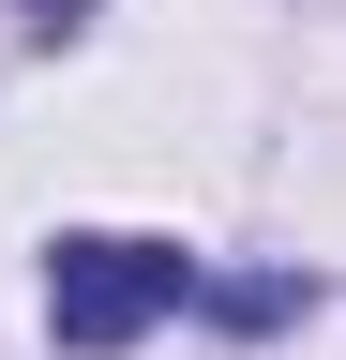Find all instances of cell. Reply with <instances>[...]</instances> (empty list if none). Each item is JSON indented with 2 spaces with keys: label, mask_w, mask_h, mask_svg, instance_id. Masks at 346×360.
Segmentation results:
<instances>
[{
  "label": "cell",
  "mask_w": 346,
  "mask_h": 360,
  "mask_svg": "<svg viewBox=\"0 0 346 360\" xmlns=\"http://www.w3.org/2000/svg\"><path fill=\"white\" fill-rule=\"evenodd\" d=\"M166 300H196V255H181V240H121V225H106V240H61V255H46V330L91 345V360L136 345Z\"/></svg>",
  "instance_id": "1"
},
{
  "label": "cell",
  "mask_w": 346,
  "mask_h": 360,
  "mask_svg": "<svg viewBox=\"0 0 346 360\" xmlns=\"http://www.w3.org/2000/svg\"><path fill=\"white\" fill-rule=\"evenodd\" d=\"M16 15H46V30H61V15H91V0H16Z\"/></svg>",
  "instance_id": "2"
}]
</instances>
